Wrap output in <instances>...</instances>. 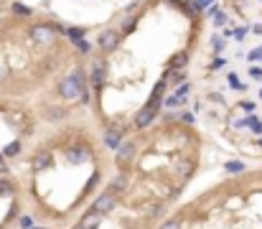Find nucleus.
<instances>
[{
    "mask_svg": "<svg viewBox=\"0 0 262 229\" xmlns=\"http://www.w3.org/2000/svg\"><path fill=\"white\" fill-rule=\"evenodd\" d=\"M84 89H89V87H87V74H84L82 69H74L71 74H66L64 79L59 82V97H61L64 102L79 99Z\"/></svg>",
    "mask_w": 262,
    "mask_h": 229,
    "instance_id": "1",
    "label": "nucleus"
},
{
    "mask_svg": "<svg viewBox=\"0 0 262 229\" xmlns=\"http://www.w3.org/2000/svg\"><path fill=\"white\" fill-rule=\"evenodd\" d=\"M56 33H66V26H56V23H36L31 26V41L39 46H49L54 44Z\"/></svg>",
    "mask_w": 262,
    "mask_h": 229,
    "instance_id": "2",
    "label": "nucleus"
},
{
    "mask_svg": "<svg viewBox=\"0 0 262 229\" xmlns=\"http://www.w3.org/2000/svg\"><path fill=\"white\" fill-rule=\"evenodd\" d=\"M120 41H122V36L117 31H112V28H104L97 38V46L104 51V54H112V51H117L120 49Z\"/></svg>",
    "mask_w": 262,
    "mask_h": 229,
    "instance_id": "3",
    "label": "nucleus"
},
{
    "mask_svg": "<svg viewBox=\"0 0 262 229\" xmlns=\"http://www.w3.org/2000/svg\"><path fill=\"white\" fill-rule=\"evenodd\" d=\"M115 206H117V196L107 194V191H102V194L92 201V209H94V211H99V214H109Z\"/></svg>",
    "mask_w": 262,
    "mask_h": 229,
    "instance_id": "4",
    "label": "nucleus"
},
{
    "mask_svg": "<svg viewBox=\"0 0 262 229\" xmlns=\"http://www.w3.org/2000/svg\"><path fill=\"white\" fill-rule=\"evenodd\" d=\"M133 158H135V143H133V140H122V145L115 150V161H117V166L122 168V166H127Z\"/></svg>",
    "mask_w": 262,
    "mask_h": 229,
    "instance_id": "5",
    "label": "nucleus"
},
{
    "mask_svg": "<svg viewBox=\"0 0 262 229\" xmlns=\"http://www.w3.org/2000/svg\"><path fill=\"white\" fill-rule=\"evenodd\" d=\"M156 114H158V107L145 104V107L138 112V118H135V128H138V130H145L148 125H151V123L156 120Z\"/></svg>",
    "mask_w": 262,
    "mask_h": 229,
    "instance_id": "6",
    "label": "nucleus"
},
{
    "mask_svg": "<svg viewBox=\"0 0 262 229\" xmlns=\"http://www.w3.org/2000/svg\"><path fill=\"white\" fill-rule=\"evenodd\" d=\"M122 140H125V130L122 128H109V130H104V145L109 150H117L122 145Z\"/></svg>",
    "mask_w": 262,
    "mask_h": 229,
    "instance_id": "7",
    "label": "nucleus"
},
{
    "mask_svg": "<svg viewBox=\"0 0 262 229\" xmlns=\"http://www.w3.org/2000/svg\"><path fill=\"white\" fill-rule=\"evenodd\" d=\"M189 61H191L189 51H178V54H173L168 59V71H183L186 66H189Z\"/></svg>",
    "mask_w": 262,
    "mask_h": 229,
    "instance_id": "8",
    "label": "nucleus"
},
{
    "mask_svg": "<svg viewBox=\"0 0 262 229\" xmlns=\"http://www.w3.org/2000/svg\"><path fill=\"white\" fill-rule=\"evenodd\" d=\"M102 219H104V214H99V211L89 209V211H84V214H82L79 226H84V229H97V226L102 224Z\"/></svg>",
    "mask_w": 262,
    "mask_h": 229,
    "instance_id": "9",
    "label": "nucleus"
},
{
    "mask_svg": "<svg viewBox=\"0 0 262 229\" xmlns=\"http://www.w3.org/2000/svg\"><path fill=\"white\" fill-rule=\"evenodd\" d=\"M104 82H107V69L102 64H94L92 66V87H94V92H102Z\"/></svg>",
    "mask_w": 262,
    "mask_h": 229,
    "instance_id": "10",
    "label": "nucleus"
},
{
    "mask_svg": "<svg viewBox=\"0 0 262 229\" xmlns=\"http://www.w3.org/2000/svg\"><path fill=\"white\" fill-rule=\"evenodd\" d=\"M127 183H130V181H127V176H125V173L115 176V178L109 181V186H107V194H112V196H120L122 191L127 188Z\"/></svg>",
    "mask_w": 262,
    "mask_h": 229,
    "instance_id": "11",
    "label": "nucleus"
},
{
    "mask_svg": "<svg viewBox=\"0 0 262 229\" xmlns=\"http://www.w3.org/2000/svg\"><path fill=\"white\" fill-rule=\"evenodd\" d=\"M33 171H46L51 168V153L49 150H41V153H36V158H33Z\"/></svg>",
    "mask_w": 262,
    "mask_h": 229,
    "instance_id": "12",
    "label": "nucleus"
},
{
    "mask_svg": "<svg viewBox=\"0 0 262 229\" xmlns=\"http://www.w3.org/2000/svg\"><path fill=\"white\" fill-rule=\"evenodd\" d=\"M21 150H23V140H13V143L3 145V150H0V153H3L6 158H16V156H18Z\"/></svg>",
    "mask_w": 262,
    "mask_h": 229,
    "instance_id": "13",
    "label": "nucleus"
},
{
    "mask_svg": "<svg viewBox=\"0 0 262 229\" xmlns=\"http://www.w3.org/2000/svg\"><path fill=\"white\" fill-rule=\"evenodd\" d=\"M66 36L71 38L74 44H77V41H84V36H87V28H82V26H66Z\"/></svg>",
    "mask_w": 262,
    "mask_h": 229,
    "instance_id": "14",
    "label": "nucleus"
},
{
    "mask_svg": "<svg viewBox=\"0 0 262 229\" xmlns=\"http://www.w3.org/2000/svg\"><path fill=\"white\" fill-rule=\"evenodd\" d=\"M84 158H87V153L82 148H69L66 150V161L69 163H84Z\"/></svg>",
    "mask_w": 262,
    "mask_h": 229,
    "instance_id": "15",
    "label": "nucleus"
},
{
    "mask_svg": "<svg viewBox=\"0 0 262 229\" xmlns=\"http://www.w3.org/2000/svg\"><path fill=\"white\" fill-rule=\"evenodd\" d=\"M11 194H16V183L0 176V196H11Z\"/></svg>",
    "mask_w": 262,
    "mask_h": 229,
    "instance_id": "16",
    "label": "nucleus"
},
{
    "mask_svg": "<svg viewBox=\"0 0 262 229\" xmlns=\"http://www.w3.org/2000/svg\"><path fill=\"white\" fill-rule=\"evenodd\" d=\"M247 166L242 163V161H227V163H224V171H227V173H232V176H237V173H242Z\"/></svg>",
    "mask_w": 262,
    "mask_h": 229,
    "instance_id": "17",
    "label": "nucleus"
},
{
    "mask_svg": "<svg viewBox=\"0 0 262 229\" xmlns=\"http://www.w3.org/2000/svg\"><path fill=\"white\" fill-rule=\"evenodd\" d=\"M11 11H13V16H23V18H28V16L33 13V8H28L26 3H18V0L11 6Z\"/></svg>",
    "mask_w": 262,
    "mask_h": 229,
    "instance_id": "18",
    "label": "nucleus"
},
{
    "mask_svg": "<svg viewBox=\"0 0 262 229\" xmlns=\"http://www.w3.org/2000/svg\"><path fill=\"white\" fill-rule=\"evenodd\" d=\"M214 0H191V6H194V13H206L211 8Z\"/></svg>",
    "mask_w": 262,
    "mask_h": 229,
    "instance_id": "19",
    "label": "nucleus"
},
{
    "mask_svg": "<svg viewBox=\"0 0 262 229\" xmlns=\"http://www.w3.org/2000/svg\"><path fill=\"white\" fill-rule=\"evenodd\" d=\"M189 92H191V82H183L176 87V97H181V99H189Z\"/></svg>",
    "mask_w": 262,
    "mask_h": 229,
    "instance_id": "20",
    "label": "nucleus"
},
{
    "mask_svg": "<svg viewBox=\"0 0 262 229\" xmlns=\"http://www.w3.org/2000/svg\"><path fill=\"white\" fill-rule=\"evenodd\" d=\"M135 26H138V16H127V18L122 21V31H125V33L135 31Z\"/></svg>",
    "mask_w": 262,
    "mask_h": 229,
    "instance_id": "21",
    "label": "nucleus"
},
{
    "mask_svg": "<svg viewBox=\"0 0 262 229\" xmlns=\"http://www.w3.org/2000/svg\"><path fill=\"white\" fill-rule=\"evenodd\" d=\"M163 211H166V204H153L151 209H148V216H151V219H158Z\"/></svg>",
    "mask_w": 262,
    "mask_h": 229,
    "instance_id": "22",
    "label": "nucleus"
},
{
    "mask_svg": "<svg viewBox=\"0 0 262 229\" xmlns=\"http://www.w3.org/2000/svg\"><path fill=\"white\" fill-rule=\"evenodd\" d=\"M158 229H183V226H181V221H178V219H166V221H161V224H158Z\"/></svg>",
    "mask_w": 262,
    "mask_h": 229,
    "instance_id": "23",
    "label": "nucleus"
},
{
    "mask_svg": "<svg viewBox=\"0 0 262 229\" xmlns=\"http://www.w3.org/2000/svg\"><path fill=\"white\" fill-rule=\"evenodd\" d=\"M64 114H66L64 109H59V107H49V112H46V118H49V120H61V118H64Z\"/></svg>",
    "mask_w": 262,
    "mask_h": 229,
    "instance_id": "24",
    "label": "nucleus"
},
{
    "mask_svg": "<svg viewBox=\"0 0 262 229\" xmlns=\"http://www.w3.org/2000/svg\"><path fill=\"white\" fill-rule=\"evenodd\" d=\"M227 82H229V84H232V87H234L237 92H244V84H242V82L237 79V74H229V76H227Z\"/></svg>",
    "mask_w": 262,
    "mask_h": 229,
    "instance_id": "25",
    "label": "nucleus"
},
{
    "mask_svg": "<svg viewBox=\"0 0 262 229\" xmlns=\"http://www.w3.org/2000/svg\"><path fill=\"white\" fill-rule=\"evenodd\" d=\"M74 46H77V51H79V54H89V51H92V44L87 41V38H84V41H77Z\"/></svg>",
    "mask_w": 262,
    "mask_h": 229,
    "instance_id": "26",
    "label": "nucleus"
},
{
    "mask_svg": "<svg viewBox=\"0 0 262 229\" xmlns=\"http://www.w3.org/2000/svg\"><path fill=\"white\" fill-rule=\"evenodd\" d=\"M18 226H21V229H31V226H33V219H31V216H21V219H18Z\"/></svg>",
    "mask_w": 262,
    "mask_h": 229,
    "instance_id": "27",
    "label": "nucleus"
},
{
    "mask_svg": "<svg viewBox=\"0 0 262 229\" xmlns=\"http://www.w3.org/2000/svg\"><path fill=\"white\" fill-rule=\"evenodd\" d=\"M211 46H214V51H221V49H224V38L214 36V38H211Z\"/></svg>",
    "mask_w": 262,
    "mask_h": 229,
    "instance_id": "28",
    "label": "nucleus"
},
{
    "mask_svg": "<svg viewBox=\"0 0 262 229\" xmlns=\"http://www.w3.org/2000/svg\"><path fill=\"white\" fill-rule=\"evenodd\" d=\"M214 23H216V26H224V23H229V16H227V13H216Z\"/></svg>",
    "mask_w": 262,
    "mask_h": 229,
    "instance_id": "29",
    "label": "nucleus"
},
{
    "mask_svg": "<svg viewBox=\"0 0 262 229\" xmlns=\"http://www.w3.org/2000/svg\"><path fill=\"white\" fill-rule=\"evenodd\" d=\"M249 76H252V79H262V69L259 66H252L249 69Z\"/></svg>",
    "mask_w": 262,
    "mask_h": 229,
    "instance_id": "30",
    "label": "nucleus"
},
{
    "mask_svg": "<svg viewBox=\"0 0 262 229\" xmlns=\"http://www.w3.org/2000/svg\"><path fill=\"white\" fill-rule=\"evenodd\" d=\"M178 118H181L183 123H189V125L194 123V114H191V112H181V114H178Z\"/></svg>",
    "mask_w": 262,
    "mask_h": 229,
    "instance_id": "31",
    "label": "nucleus"
},
{
    "mask_svg": "<svg viewBox=\"0 0 262 229\" xmlns=\"http://www.w3.org/2000/svg\"><path fill=\"white\" fill-rule=\"evenodd\" d=\"M249 61H257V59H262V51L259 49H254V51H249V56H247Z\"/></svg>",
    "mask_w": 262,
    "mask_h": 229,
    "instance_id": "32",
    "label": "nucleus"
},
{
    "mask_svg": "<svg viewBox=\"0 0 262 229\" xmlns=\"http://www.w3.org/2000/svg\"><path fill=\"white\" fill-rule=\"evenodd\" d=\"M244 36H247V28H237V31H234V38H237V41H242Z\"/></svg>",
    "mask_w": 262,
    "mask_h": 229,
    "instance_id": "33",
    "label": "nucleus"
},
{
    "mask_svg": "<svg viewBox=\"0 0 262 229\" xmlns=\"http://www.w3.org/2000/svg\"><path fill=\"white\" fill-rule=\"evenodd\" d=\"M239 107H242L244 112H252V109H254V102H242Z\"/></svg>",
    "mask_w": 262,
    "mask_h": 229,
    "instance_id": "34",
    "label": "nucleus"
},
{
    "mask_svg": "<svg viewBox=\"0 0 262 229\" xmlns=\"http://www.w3.org/2000/svg\"><path fill=\"white\" fill-rule=\"evenodd\" d=\"M216 13H219V6H211V8L206 11V16H214V18H216Z\"/></svg>",
    "mask_w": 262,
    "mask_h": 229,
    "instance_id": "35",
    "label": "nucleus"
},
{
    "mask_svg": "<svg viewBox=\"0 0 262 229\" xmlns=\"http://www.w3.org/2000/svg\"><path fill=\"white\" fill-rule=\"evenodd\" d=\"M219 66H224V59H216V61H214V64H211V71H216V69H219Z\"/></svg>",
    "mask_w": 262,
    "mask_h": 229,
    "instance_id": "36",
    "label": "nucleus"
},
{
    "mask_svg": "<svg viewBox=\"0 0 262 229\" xmlns=\"http://www.w3.org/2000/svg\"><path fill=\"white\" fill-rule=\"evenodd\" d=\"M252 31H254V33H259V36H262V23H257V26H254V28H252Z\"/></svg>",
    "mask_w": 262,
    "mask_h": 229,
    "instance_id": "37",
    "label": "nucleus"
},
{
    "mask_svg": "<svg viewBox=\"0 0 262 229\" xmlns=\"http://www.w3.org/2000/svg\"><path fill=\"white\" fill-rule=\"evenodd\" d=\"M6 74H8V71H6V66H0V79H6Z\"/></svg>",
    "mask_w": 262,
    "mask_h": 229,
    "instance_id": "38",
    "label": "nucleus"
},
{
    "mask_svg": "<svg viewBox=\"0 0 262 229\" xmlns=\"http://www.w3.org/2000/svg\"><path fill=\"white\" fill-rule=\"evenodd\" d=\"M6 166V156H3V153H0V168H3Z\"/></svg>",
    "mask_w": 262,
    "mask_h": 229,
    "instance_id": "39",
    "label": "nucleus"
},
{
    "mask_svg": "<svg viewBox=\"0 0 262 229\" xmlns=\"http://www.w3.org/2000/svg\"><path fill=\"white\" fill-rule=\"evenodd\" d=\"M173 3H178V6H181V3H191V0H173Z\"/></svg>",
    "mask_w": 262,
    "mask_h": 229,
    "instance_id": "40",
    "label": "nucleus"
},
{
    "mask_svg": "<svg viewBox=\"0 0 262 229\" xmlns=\"http://www.w3.org/2000/svg\"><path fill=\"white\" fill-rule=\"evenodd\" d=\"M31 229H49V226H31Z\"/></svg>",
    "mask_w": 262,
    "mask_h": 229,
    "instance_id": "41",
    "label": "nucleus"
},
{
    "mask_svg": "<svg viewBox=\"0 0 262 229\" xmlns=\"http://www.w3.org/2000/svg\"><path fill=\"white\" fill-rule=\"evenodd\" d=\"M71 229H84V226H79V224H77V226H71Z\"/></svg>",
    "mask_w": 262,
    "mask_h": 229,
    "instance_id": "42",
    "label": "nucleus"
},
{
    "mask_svg": "<svg viewBox=\"0 0 262 229\" xmlns=\"http://www.w3.org/2000/svg\"><path fill=\"white\" fill-rule=\"evenodd\" d=\"M259 145H262V138H259Z\"/></svg>",
    "mask_w": 262,
    "mask_h": 229,
    "instance_id": "43",
    "label": "nucleus"
},
{
    "mask_svg": "<svg viewBox=\"0 0 262 229\" xmlns=\"http://www.w3.org/2000/svg\"><path fill=\"white\" fill-rule=\"evenodd\" d=\"M259 97H262V89H259Z\"/></svg>",
    "mask_w": 262,
    "mask_h": 229,
    "instance_id": "44",
    "label": "nucleus"
},
{
    "mask_svg": "<svg viewBox=\"0 0 262 229\" xmlns=\"http://www.w3.org/2000/svg\"><path fill=\"white\" fill-rule=\"evenodd\" d=\"M259 51H262V46H259Z\"/></svg>",
    "mask_w": 262,
    "mask_h": 229,
    "instance_id": "45",
    "label": "nucleus"
}]
</instances>
